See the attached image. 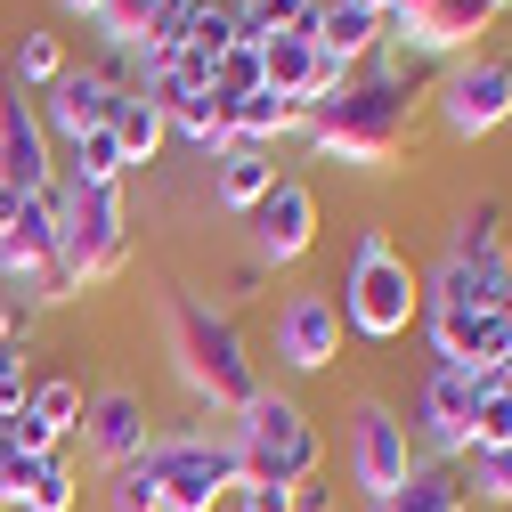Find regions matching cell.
Wrapping results in <instances>:
<instances>
[{"label": "cell", "instance_id": "6da1fadb", "mask_svg": "<svg viewBox=\"0 0 512 512\" xmlns=\"http://www.w3.org/2000/svg\"><path fill=\"white\" fill-rule=\"evenodd\" d=\"M301 131H309V147L326 163L382 171L415 131V49H391V57H374V66H358L342 98L301 114Z\"/></svg>", "mask_w": 512, "mask_h": 512}, {"label": "cell", "instance_id": "7a4b0ae2", "mask_svg": "<svg viewBox=\"0 0 512 512\" xmlns=\"http://www.w3.org/2000/svg\"><path fill=\"white\" fill-rule=\"evenodd\" d=\"M334 309H342V334H358V342H399L407 326H423V277L391 244V228H358Z\"/></svg>", "mask_w": 512, "mask_h": 512}, {"label": "cell", "instance_id": "3957f363", "mask_svg": "<svg viewBox=\"0 0 512 512\" xmlns=\"http://www.w3.org/2000/svg\"><path fill=\"white\" fill-rule=\"evenodd\" d=\"M171 350H179V374H187V391H196V399L252 407L261 366H252L244 334L228 326V309H212L204 293H171Z\"/></svg>", "mask_w": 512, "mask_h": 512}, {"label": "cell", "instance_id": "277c9868", "mask_svg": "<svg viewBox=\"0 0 512 512\" xmlns=\"http://www.w3.org/2000/svg\"><path fill=\"white\" fill-rule=\"evenodd\" d=\"M122 261H131V212H122V187H74L57 179V277L74 293L106 285Z\"/></svg>", "mask_w": 512, "mask_h": 512}, {"label": "cell", "instance_id": "5b68a950", "mask_svg": "<svg viewBox=\"0 0 512 512\" xmlns=\"http://www.w3.org/2000/svg\"><path fill=\"white\" fill-rule=\"evenodd\" d=\"M244 423H236V456H244V480H285V488H301V480H317V456H326V439H317V423H309V407L293 399V391H252V407H236Z\"/></svg>", "mask_w": 512, "mask_h": 512}, {"label": "cell", "instance_id": "8992f818", "mask_svg": "<svg viewBox=\"0 0 512 512\" xmlns=\"http://www.w3.org/2000/svg\"><path fill=\"white\" fill-rule=\"evenodd\" d=\"M423 309H504V212L480 196L456 236H447L439 269L423 285Z\"/></svg>", "mask_w": 512, "mask_h": 512}, {"label": "cell", "instance_id": "52a82bcc", "mask_svg": "<svg viewBox=\"0 0 512 512\" xmlns=\"http://www.w3.org/2000/svg\"><path fill=\"white\" fill-rule=\"evenodd\" d=\"M342 464H350V488L366 504H382V496H399L407 472H415V431L382 399H358L350 407V431H342Z\"/></svg>", "mask_w": 512, "mask_h": 512}, {"label": "cell", "instance_id": "ba28073f", "mask_svg": "<svg viewBox=\"0 0 512 512\" xmlns=\"http://www.w3.org/2000/svg\"><path fill=\"white\" fill-rule=\"evenodd\" d=\"M236 488H244L236 439H196V431L163 439V512H220V496Z\"/></svg>", "mask_w": 512, "mask_h": 512}, {"label": "cell", "instance_id": "9c48e42d", "mask_svg": "<svg viewBox=\"0 0 512 512\" xmlns=\"http://www.w3.org/2000/svg\"><path fill=\"white\" fill-rule=\"evenodd\" d=\"M0 187H17V196H49L57 187V147H49L41 98L17 74H0Z\"/></svg>", "mask_w": 512, "mask_h": 512}, {"label": "cell", "instance_id": "30bf717a", "mask_svg": "<svg viewBox=\"0 0 512 512\" xmlns=\"http://www.w3.org/2000/svg\"><path fill=\"white\" fill-rule=\"evenodd\" d=\"M439 122L456 139H488V131H504L512 122V66L504 57H456V66L439 74Z\"/></svg>", "mask_w": 512, "mask_h": 512}, {"label": "cell", "instance_id": "8fae6325", "mask_svg": "<svg viewBox=\"0 0 512 512\" xmlns=\"http://www.w3.org/2000/svg\"><path fill=\"white\" fill-rule=\"evenodd\" d=\"M244 228H252L261 269H293V261H309V244H317V187H309L301 171H277V187L244 212Z\"/></svg>", "mask_w": 512, "mask_h": 512}, {"label": "cell", "instance_id": "7c38bea8", "mask_svg": "<svg viewBox=\"0 0 512 512\" xmlns=\"http://www.w3.org/2000/svg\"><path fill=\"white\" fill-rule=\"evenodd\" d=\"M480 399H488V382H480L472 366H431V374H423V391H415V431H423V447H431L439 464L472 456V415H480Z\"/></svg>", "mask_w": 512, "mask_h": 512}, {"label": "cell", "instance_id": "4fadbf2b", "mask_svg": "<svg viewBox=\"0 0 512 512\" xmlns=\"http://www.w3.org/2000/svg\"><path fill=\"white\" fill-rule=\"evenodd\" d=\"M82 456L90 464H131V456H147L155 447V415H147V391H131V382H106V391H90L82 399Z\"/></svg>", "mask_w": 512, "mask_h": 512}, {"label": "cell", "instance_id": "5bb4252c", "mask_svg": "<svg viewBox=\"0 0 512 512\" xmlns=\"http://www.w3.org/2000/svg\"><path fill=\"white\" fill-rule=\"evenodd\" d=\"M423 334H431V366H472L488 391L512 358V326L504 309H423Z\"/></svg>", "mask_w": 512, "mask_h": 512}, {"label": "cell", "instance_id": "9a60e30c", "mask_svg": "<svg viewBox=\"0 0 512 512\" xmlns=\"http://www.w3.org/2000/svg\"><path fill=\"white\" fill-rule=\"evenodd\" d=\"M342 358V309H334V293H285L277 301V366L285 374H326Z\"/></svg>", "mask_w": 512, "mask_h": 512}, {"label": "cell", "instance_id": "2e32d148", "mask_svg": "<svg viewBox=\"0 0 512 512\" xmlns=\"http://www.w3.org/2000/svg\"><path fill=\"white\" fill-rule=\"evenodd\" d=\"M131 98L106 66H66L49 90H41V122H49V147H74L82 131H106L114 122V106Z\"/></svg>", "mask_w": 512, "mask_h": 512}, {"label": "cell", "instance_id": "e0dca14e", "mask_svg": "<svg viewBox=\"0 0 512 512\" xmlns=\"http://www.w3.org/2000/svg\"><path fill=\"white\" fill-rule=\"evenodd\" d=\"M496 17H504V0H431V9L415 17V33H407V49L456 66V57H472V41H480Z\"/></svg>", "mask_w": 512, "mask_h": 512}, {"label": "cell", "instance_id": "ac0fdd59", "mask_svg": "<svg viewBox=\"0 0 512 512\" xmlns=\"http://www.w3.org/2000/svg\"><path fill=\"white\" fill-rule=\"evenodd\" d=\"M269 187H277V147H220V155H212V204H220V212L244 220Z\"/></svg>", "mask_w": 512, "mask_h": 512}, {"label": "cell", "instance_id": "d6986e66", "mask_svg": "<svg viewBox=\"0 0 512 512\" xmlns=\"http://www.w3.org/2000/svg\"><path fill=\"white\" fill-rule=\"evenodd\" d=\"M374 512H464V472H456V464H439V456H415L407 488H399V496H382Z\"/></svg>", "mask_w": 512, "mask_h": 512}, {"label": "cell", "instance_id": "ffe728a7", "mask_svg": "<svg viewBox=\"0 0 512 512\" xmlns=\"http://www.w3.org/2000/svg\"><path fill=\"white\" fill-rule=\"evenodd\" d=\"M317 49H334L342 66H366V57L382 49V17L350 9V0H317Z\"/></svg>", "mask_w": 512, "mask_h": 512}, {"label": "cell", "instance_id": "44dd1931", "mask_svg": "<svg viewBox=\"0 0 512 512\" xmlns=\"http://www.w3.org/2000/svg\"><path fill=\"white\" fill-rule=\"evenodd\" d=\"M228 131H236V147H277L285 131H301V106H293V98H277V90L228 98Z\"/></svg>", "mask_w": 512, "mask_h": 512}, {"label": "cell", "instance_id": "7402d4cb", "mask_svg": "<svg viewBox=\"0 0 512 512\" xmlns=\"http://www.w3.org/2000/svg\"><path fill=\"white\" fill-rule=\"evenodd\" d=\"M309 74H317V41L309 33H269L261 41V90H277V98H309Z\"/></svg>", "mask_w": 512, "mask_h": 512}, {"label": "cell", "instance_id": "603a6c76", "mask_svg": "<svg viewBox=\"0 0 512 512\" xmlns=\"http://www.w3.org/2000/svg\"><path fill=\"white\" fill-rule=\"evenodd\" d=\"M106 131H114L122 163H155V155H163V139H171V114H163V106H147V98L131 90V98L114 106V122H106Z\"/></svg>", "mask_w": 512, "mask_h": 512}, {"label": "cell", "instance_id": "cb8c5ba5", "mask_svg": "<svg viewBox=\"0 0 512 512\" xmlns=\"http://www.w3.org/2000/svg\"><path fill=\"white\" fill-rule=\"evenodd\" d=\"M106 512H163V439L106 472Z\"/></svg>", "mask_w": 512, "mask_h": 512}, {"label": "cell", "instance_id": "d4e9b609", "mask_svg": "<svg viewBox=\"0 0 512 512\" xmlns=\"http://www.w3.org/2000/svg\"><path fill=\"white\" fill-rule=\"evenodd\" d=\"M171 131H179L187 147H204V155L236 147V131H228V98H220V90H204V98H187V106H171Z\"/></svg>", "mask_w": 512, "mask_h": 512}, {"label": "cell", "instance_id": "484cf974", "mask_svg": "<svg viewBox=\"0 0 512 512\" xmlns=\"http://www.w3.org/2000/svg\"><path fill=\"white\" fill-rule=\"evenodd\" d=\"M66 155H74V163H66L74 187H122V171H131V163H122V147H114V131H82Z\"/></svg>", "mask_w": 512, "mask_h": 512}, {"label": "cell", "instance_id": "4316f807", "mask_svg": "<svg viewBox=\"0 0 512 512\" xmlns=\"http://www.w3.org/2000/svg\"><path fill=\"white\" fill-rule=\"evenodd\" d=\"M25 415H41L49 431H66V439H74V423H82V382H74V374H41V382H33V399H25Z\"/></svg>", "mask_w": 512, "mask_h": 512}, {"label": "cell", "instance_id": "83f0119b", "mask_svg": "<svg viewBox=\"0 0 512 512\" xmlns=\"http://www.w3.org/2000/svg\"><path fill=\"white\" fill-rule=\"evenodd\" d=\"M66 66H74V57H66V41H57V33H25V41H17V66H9V74H17V82L41 98V90H49L57 74H66Z\"/></svg>", "mask_w": 512, "mask_h": 512}, {"label": "cell", "instance_id": "f1b7e54d", "mask_svg": "<svg viewBox=\"0 0 512 512\" xmlns=\"http://www.w3.org/2000/svg\"><path fill=\"white\" fill-rule=\"evenodd\" d=\"M74 504H82L74 464H66V456H49V464L33 472V488H25V504H17V512H74Z\"/></svg>", "mask_w": 512, "mask_h": 512}, {"label": "cell", "instance_id": "f546056e", "mask_svg": "<svg viewBox=\"0 0 512 512\" xmlns=\"http://www.w3.org/2000/svg\"><path fill=\"white\" fill-rule=\"evenodd\" d=\"M90 25H98V41H106V49H139V41H147V25H155V0H106Z\"/></svg>", "mask_w": 512, "mask_h": 512}, {"label": "cell", "instance_id": "4dcf8cb0", "mask_svg": "<svg viewBox=\"0 0 512 512\" xmlns=\"http://www.w3.org/2000/svg\"><path fill=\"white\" fill-rule=\"evenodd\" d=\"M472 496L512 504V447H472Z\"/></svg>", "mask_w": 512, "mask_h": 512}, {"label": "cell", "instance_id": "1f68e13d", "mask_svg": "<svg viewBox=\"0 0 512 512\" xmlns=\"http://www.w3.org/2000/svg\"><path fill=\"white\" fill-rule=\"evenodd\" d=\"M212 90H220V98H252V90H261V49H252V41H236V49L220 57Z\"/></svg>", "mask_w": 512, "mask_h": 512}, {"label": "cell", "instance_id": "d6a6232c", "mask_svg": "<svg viewBox=\"0 0 512 512\" xmlns=\"http://www.w3.org/2000/svg\"><path fill=\"white\" fill-rule=\"evenodd\" d=\"M33 399V374H25V342H0V423Z\"/></svg>", "mask_w": 512, "mask_h": 512}, {"label": "cell", "instance_id": "836d02e7", "mask_svg": "<svg viewBox=\"0 0 512 512\" xmlns=\"http://www.w3.org/2000/svg\"><path fill=\"white\" fill-rule=\"evenodd\" d=\"M33 456H25V447L9 439V431H0V504H25V488H33Z\"/></svg>", "mask_w": 512, "mask_h": 512}, {"label": "cell", "instance_id": "e575fe53", "mask_svg": "<svg viewBox=\"0 0 512 512\" xmlns=\"http://www.w3.org/2000/svg\"><path fill=\"white\" fill-rule=\"evenodd\" d=\"M472 447H512V399H504V391L480 399V415H472Z\"/></svg>", "mask_w": 512, "mask_h": 512}, {"label": "cell", "instance_id": "d590c367", "mask_svg": "<svg viewBox=\"0 0 512 512\" xmlns=\"http://www.w3.org/2000/svg\"><path fill=\"white\" fill-rule=\"evenodd\" d=\"M236 512H293V488L285 480H244L236 488Z\"/></svg>", "mask_w": 512, "mask_h": 512}, {"label": "cell", "instance_id": "8d00e7d4", "mask_svg": "<svg viewBox=\"0 0 512 512\" xmlns=\"http://www.w3.org/2000/svg\"><path fill=\"white\" fill-rule=\"evenodd\" d=\"M25 334H33V309H25L9 285H0V342H25Z\"/></svg>", "mask_w": 512, "mask_h": 512}, {"label": "cell", "instance_id": "74e56055", "mask_svg": "<svg viewBox=\"0 0 512 512\" xmlns=\"http://www.w3.org/2000/svg\"><path fill=\"white\" fill-rule=\"evenodd\" d=\"M293 512H334V488H317V480H301V488H293Z\"/></svg>", "mask_w": 512, "mask_h": 512}, {"label": "cell", "instance_id": "f35d334b", "mask_svg": "<svg viewBox=\"0 0 512 512\" xmlns=\"http://www.w3.org/2000/svg\"><path fill=\"white\" fill-rule=\"evenodd\" d=\"M57 9H66V17H98V9H106V0H57Z\"/></svg>", "mask_w": 512, "mask_h": 512}, {"label": "cell", "instance_id": "ab89813d", "mask_svg": "<svg viewBox=\"0 0 512 512\" xmlns=\"http://www.w3.org/2000/svg\"><path fill=\"white\" fill-rule=\"evenodd\" d=\"M350 9H366V17H391V9H399V0H350Z\"/></svg>", "mask_w": 512, "mask_h": 512}, {"label": "cell", "instance_id": "60d3db41", "mask_svg": "<svg viewBox=\"0 0 512 512\" xmlns=\"http://www.w3.org/2000/svg\"><path fill=\"white\" fill-rule=\"evenodd\" d=\"M496 391H504V399H512V358H504V374H496Z\"/></svg>", "mask_w": 512, "mask_h": 512}, {"label": "cell", "instance_id": "b9f144b4", "mask_svg": "<svg viewBox=\"0 0 512 512\" xmlns=\"http://www.w3.org/2000/svg\"><path fill=\"white\" fill-rule=\"evenodd\" d=\"M504 293H512V244H504Z\"/></svg>", "mask_w": 512, "mask_h": 512}, {"label": "cell", "instance_id": "7bdbcfd3", "mask_svg": "<svg viewBox=\"0 0 512 512\" xmlns=\"http://www.w3.org/2000/svg\"><path fill=\"white\" fill-rule=\"evenodd\" d=\"M504 326H512V293H504Z\"/></svg>", "mask_w": 512, "mask_h": 512}, {"label": "cell", "instance_id": "ee69618b", "mask_svg": "<svg viewBox=\"0 0 512 512\" xmlns=\"http://www.w3.org/2000/svg\"><path fill=\"white\" fill-rule=\"evenodd\" d=\"M228 9H244V0H228Z\"/></svg>", "mask_w": 512, "mask_h": 512}, {"label": "cell", "instance_id": "f6af8a7d", "mask_svg": "<svg viewBox=\"0 0 512 512\" xmlns=\"http://www.w3.org/2000/svg\"><path fill=\"white\" fill-rule=\"evenodd\" d=\"M504 9H512V0H504Z\"/></svg>", "mask_w": 512, "mask_h": 512}, {"label": "cell", "instance_id": "bcb514c9", "mask_svg": "<svg viewBox=\"0 0 512 512\" xmlns=\"http://www.w3.org/2000/svg\"><path fill=\"white\" fill-rule=\"evenodd\" d=\"M464 512H472V504H464Z\"/></svg>", "mask_w": 512, "mask_h": 512}]
</instances>
